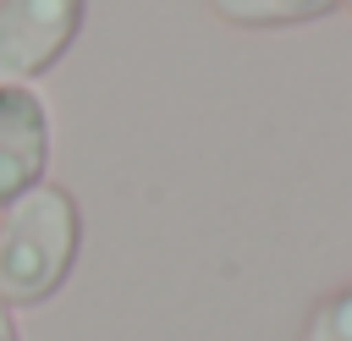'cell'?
<instances>
[{
	"label": "cell",
	"mask_w": 352,
	"mask_h": 341,
	"mask_svg": "<svg viewBox=\"0 0 352 341\" xmlns=\"http://www.w3.org/2000/svg\"><path fill=\"white\" fill-rule=\"evenodd\" d=\"M77 258V204L60 187H28L0 220V302H44Z\"/></svg>",
	"instance_id": "1"
},
{
	"label": "cell",
	"mask_w": 352,
	"mask_h": 341,
	"mask_svg": "<svg viewBox=\"0 0 352 341\" xmlns=\"http://www.w3.org/2000/svg\"><path fill=\"white\" fill-rule=\"evenodd\" d=\"M82 28V0H0V82L50 72Z\"/></svg>",
	"instance_id": "2"
},
{
	"label": "cell",
	"mask_w": 352,
	"mask_h": 341,
	"mask_svg": "<svg viewBox=\"0 0 352 341\" xmlns=\"http://www.w3.org/2000/svg\"><path fill=\"white\" fill-rule=\"evenodd\" d=\"M44 154H50L44 104L22 82H0V204H11L28 187H38Z\"/></svg>",
	"instance_id": "3"
},
{
	"label": "cell",
	"mask_w": 352,
	"mask_h": 341,
	"mask_svg": "<svg viewBox=\"0 0 352 341\" xmlns=\"http://www.w3.org/2000/svg\"><path fill=\"white\" fill-rule=\"evenodd\" d=\"M209 6L236 28H292L330 11V0H209Z\"/></svg>",
	"instance_id": "4"
},
{
	"label": "cell",
	"mask_w": 352,
	"mask_h": 341,
	"mask_svg": "<svg viewBox=\"0 0 352 341\" xmlns=\"http://www.w3.org/2000/svg\"><path fill=\"white\" fill-rule=\"evenodd\" d=\"M302 341H352V286L330 292V297H324V302L308 314Z\"/></svg>",
	"instance_id": "5"
},
{
	"label": "cell",
	"mask_w": 352,
	"mask_h": 341,
	"mask_svg": "<svg viewBox=\"0 0 352 341\" xmlns=\"http://www.w3.org/2000/svg\"><path fill=\"white\" fill-rule=\"evenodd\" d=\"M0 341H16V324H11V314H6V302H0Z\"/></svg>",
	"instance_id": "6"
},
{
	"label": "cell",
	"mask_w": 352,
	"mask_h": 341,
	"mask_svg": "<svg viewBox=\"0 0 352 341\" xmlns=\"http://www.w3.org/2000/svg\"><path fill=\"white\" fill-rule=\"evenodd\" d=\"M341 6H346V11H352V0H341Z\"/></svg>",
	"instance_id": "7"
}]
</instances>
